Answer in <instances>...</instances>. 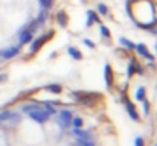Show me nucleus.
I'll return each mask as SVG.
<instances>
[{
  "label": "nucleus",
  "mask_w": 157,
  "mask_h": 146,
  "mask_svg": "<svg viewBox=\"0 0 157 146\" xmlns=\"http://www.w3.org/2000/svg\"><path fill=\"white\" fill-rule=\"evenodd\" d=\"M29 116H31V119H34L38 123H44L49 119V113H46L43 110H37V108H34V111H31Z\"/></svg>",
  "instance_id": "nucleus-1"
},
{
  "label": "nucleus",
  "mask_w": 157,
  "mask_h": 146,
  "mask_svg": "<svg viewBox=\"0 0 157 146\" xmlns=\"http://www.w3.org/2000/svg\"><path fill=\"white\" fill-rule=\"evenodd\" d=\"M58 122H59V126L61 128H69L70 123H72V113L70 111H61L59 116H58Z\"/></svg>",
  "instance_id": "nucleus-2"
},
{
  "label": "nucleus",
  "mask_w": 157,
  "mask_h": 146,
  "mask_svg": "<svg viewBox=\"0 0 157 146\" xmlns=\"http://www.w3.org/2000/svg\"><path fill=\"white\" fill-rule=\"evenodd\" d=\"M51 35H52V34H49V35H43V37H40L38 40H35V43H32V46H31V52H32V53L38 52V50L41 49V46L48 41V38H49Z\"/></svg>",
  "instance_id": "nucleus-3"
},
{
  "label": "nucleus",
  "mask_w": 157,
  "mask_h": 146,
  "mask_svg": "<svg viewBox=\"0 0 157 146\" xmlns=\"http://www.w3.org/2000/svg\"><path fill=\"white\" fill-rule=\"evenodd\" d=\"M104 73H105V84H107V87L110 88V87L113 85V72H111V66H110V64L105 66Z\"/></svg>",
  "instance_id": "nucleus-4"
},
{
  "label": "nucleus",
  "mask_w": 157,
  "mask_h": 146,
  "mask_svg": "<svg viewBox=\"0 0 157 146\" xmlns=\"http://www.w3.org/2000/svg\"><path fill=\"white\" fill-rule=\"evenodd\" d=\"M136 49H137V52L140 53V55H144L145 58H148V59H154V56L148 52V49H147V46L145 44H137L136 46Z\"/></svg>",
  "instance_id": "nucleus-5"
},
{
  "label": "nucleus",
  "mask_w": 157,
  "mask_h": 146,
  "mask_svg": "<svg viewBox=\"0 0 157 146\" xmlns=\"http://www.w3.org/2000/svg\"><path fill=\"white\" fill-rule=\"evenodd\" d=\"M56 21H58V24H59L61 28L67 26V15H66L64 11H59V12L56 14Z\"/></svg>",
  "instance_id": "nucleus-6"
},
{
  "label": "nucleus",
  "mask_w": 157,
  "mask_h": 146,
  "mask_svg": "<svg viewBox=\"0 0 157 146\" xmlns=\"http://www.w3.org/2000/svg\"><path fill=\"white\" fill-rule=\"evenodd\" d=\"M18 53V47H11V49H6V50H3L0 55L5 58V59H8V58H12V56H15Z\"/></svg>",
  "instance_id": "nucleus-7"
},
{
  "label": "nucleus",
  "mask_w": 157,
  "mask_h": 146,
  "mask_svg": "<svg viewBox=\"0 0 157 146\" xmlns=\"http://www.w3.org/2000/svg\"><path fill=\"white\" fill-rule=\"evenodd\" d=\"M127 110H128V114H130V117H133V120H139V116H137V113H136V108H134V105L133 103H127Z\"/></svg>",
  "instance_id": "nucleus-8"
},
{
  "label": "nucleus",
  "mask_w": 157,
  "mask_h": 146,
  "mask_svg": "<svg viewBox=\"0 0 157 146\" xmlns=\"http://www.w3.org/2000/svg\"><path fill=\"white\" fill-rule=\"evenodd\" d=\"M69 55H70L72 58H75V59H81V58H82V53L76 47H69Z\"/></svg>",
  "instance_id": "nucleus-9"
},
{
  "label": "nucleus",
  "mask_w": 157,
  "mask_h": 146,
  "mask_svg": "<svg viewBox=\"0 0 157 146\" xmlns=\"http://www.w3.org/2000/svg\"><path fill=\"white\" fill-rule=\"evenodd\" d=\"M145 95H147V90L144 87H140L137 92H136V99L137 100H145Z\"/></svg>",
  "instance_id": "nucleus-10"
},
{
  "label": "nucleus",
  "mask_w": 157,
  "mask_h": 146,
  "mask_svg": "<svg viewBox=\"0 0 157 146\" xmlns=\"http://www.w3.org/2000/svg\"><path fill=\"white\" fill-rule=\"evenodd\" d=\"M31 38H32V34H31V32H25V34L21 35L20 44H26V43H29V41H31Z\"/></svg>",
  "instance_id": "nucleus-11"
},
{
  "label": "nucleus",
  "mask_w": 157,
  "mask_h": 146,
  "mask_svg": "<svg viewBox=\"0 0 157 146\" xmlns=\"http://www.w3.org/2000/svg\"><path fill=\"white\" fill-rule=\"evenodd\" d=\"M87 15H89V21H87V24H89V26H90L93 21H98V17H96V14H95L93 11H89V12H87Z\"/></svg>",
  "instance_id": "nucleus-12"
},
{
  "label": "nucleus",
  "mask_w": 157,
  "mask_h": 146,
  "mask_svg": "<svg viewBox=\"0 0 157 146\" xmlns=\"http://www.w3.org/2000/svg\"><path fill=\"white\" fill-rule=\"evenodd\" d=\"M78 143L81 146H95V143H93L92 140H89V139H79Z\"/></svg>",
  "instance_id": "nucleus-13"
},
{
  "label": "nucleus",
  "mask_w": 157,
  "mask_h": 146,
  "mask_svg": "<svg viewBox=\"0 0 157 146\" xmlns=\"http://www.w3.org/2000/svg\"><path fill=\"white\" fill-rule=\"evenodd\" d=\"M48 90L52 92V93H61V87H59V85H49Z\"/></svg>",
  "instance_id": "nucleus-14"
},
{
  "label": "nucleus",
  "mask_w": 157,
  "mask_h": 146,
  "mask_svg": "<svg viewBox=\"0 0 157 146\" xmlns=\"http://www.w3.org/2000/svg\"><path fill=\"white\" fill-rule=\"evenodd\" d=\"M121 43H122L124 46H127L128 49H133V47H134V44H133L131 41H128L127 38H121Z\"/></svg>",
  "instance_id": "nucleus-15"
},
{
  "label": "nucleus",
  "mask_w": 157,
  "mask_h": 146,
  "mask_svg": "<svg viewBox=\"0 0 157 146\" xmlns=\"http://www.w3.org/2000/svg\"><path fill=\"white\" fill-rule=\"evenodd\" d=\"M101 34H102V37H107V38H110V37H111L110 31H108L105 26H101Z\"/></svg>",
  "instance_id": "nucleus-16"
},
{
  "label": "nucleus",
  "mask_w": 157,
  "mask_h": 146,
  "mask_svg": "<svg viewBox=\"0 0 157 146\" xmlns=\"http://www.w3.org/2000/svg\"><path fill=\"white\" fill-rule=\"evenodd\" d=\"M72 123L75 125V128H81V126H82V119L76 117V119H73V122H72Z\"/></svg>",
  "instance_id": "nucleus-17"
},
{
  "label": "nucleus",
  "mask_w": 157,
  "mask_h": 146,
  "mask_svg": "<svg viewBox=\"0 0 157 146\" xmlns=\"http://www.w3.org/2000/svg\"><path fill=\"white\" fill-rule=\"evenodd\" d=\"M98 9H99V12H101L102 15H107V12H108V9H107V6H105V5H102V3H101V5L98 6Z\"/></svg>",
  "instance_id": "nucleus-18"
},
{
  "label": "nucleus",
  "mask_w": 157,
  "mask_h": 146,
  "mask_svg": "<svg viewBox=\"0 0 157 146\" xmlns=\"http://www.w3.org/2000/svg\"><path fill=\"white\" fill-rule=\"evenodd\" d=\"M134 66H136V64H131V62H130V66H128V78L133 76V73H134Z\"/></svg>",
  "instance_id": "nucleus-19"
},
{
  "label": "nucleus",
  "mask_w": 157,
  "mask_h": 146,
  "mask_svg": "<svg viewBox=\"0 0 157 146\" xmlns=\"http://www.w3.org/2000/svg\"><path fill=\"white\" fill-rule=\"evenodd\" d=\"M144 145H145L144 139H142V137H137V139H136V146H144Z\"/></svg>",
  "instance_id": "nucleus-20"
},
{
  "label": "nucleus",
  "mask_w": 157,
  "mask_h": 146,
  "mask_svg": "<svg viewBox=\"0 0 157 146\" xmlns=\"http://www.w3.org/2000/svg\"><path fill=\"white\" fill-rule=\"evenodd\" d=\"M6 81V75H0V82H5Z\"/></svg>",
  "instance_id": "nucleus-21"
},
{
  "label": "nucleus",
  "mask_w": 157,
  "mask_h": 146,
  "mask_svg": "<svg viewBox=\"0 0 157 146\" xmlns=\"http://www.w3.org/2000/svg\"><path fill=\"white\" fill-rule=\"evenodd\" d=\"M86 44H87V46H89V47H95V44H92V43H90V41H89V40H86Z\"/></svg>",
  "instance_id": "nucleus-22"
},
{
  "label": "nucleus",
  "mask_w": 157,
  "mask_h": 146,
  "mask_svg": "<svg viewBox=\"0 0 157 146\" xmlns=\"http://www.w3.org/2000/svg\"><path fill=\"white\" fill-rule=\"evenodd\" d=\"M2 122H3V120H2V119H0V123H2Z\"/></svg>",
  "instance_id": "nucleus-23"
},
{
  "label": "nucleus",
  "mask_w": 157,
  "mask_h": 146,
  "mask_svg": "<svg viewBox=\"0 0 157 146\" xmlns=\"http://www.w3.org/2000/svg\"><path fill=\"white\" fill-rule=\"evenodd\" d=\"M156 47H157V44H156Z\"/></svg>",
  "instance_id": "nucleus-24"
},
{
  "label": "nucleus",
  "mask_w": 157,
  "mask_h": 146,
  "mask_svg": "<svg viewBox=\"0 0 157 146\" xmlns=\"http://www.w3.org/2000/svg\"><path fill=\"white\" fill-rule=\"evenodd\" d=\"M156 146H157V145H156Z\"/></svg>",
  "instance_id": "nucleus-25"
}]
</instances>
